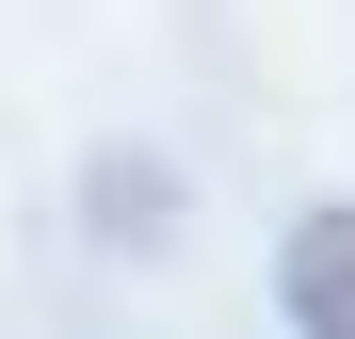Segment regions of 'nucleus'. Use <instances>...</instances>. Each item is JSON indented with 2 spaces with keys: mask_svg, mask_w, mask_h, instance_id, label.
I'll use <instances>...</instances> for the list:
<instances>
[{
  "mask_svg": "<svg viewBox=\"0 0 355 339\" xmlns=\"http://www.w3.org/2000/svg\"><path fill=\"white\" fill-rule=\"evenodd\" d=\"M291 307H307V339H355V226H291Z\"/></svg>",
  "mask_w": 355,
  "mask_h": 339,
  "instance_id": "obj_1",
  "label": "nucleus"
}]
</instances>
